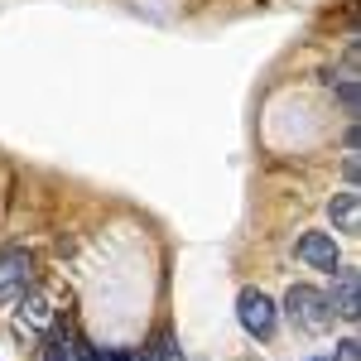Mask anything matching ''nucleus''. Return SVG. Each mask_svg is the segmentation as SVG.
Instances as JSON below:
<instances>
[{
    "label": "nucleus",
    "instance_id": "20e7f679",
    "mask_svg": "<svg viewBox=\"0 0 361 361\" xmlns=\"http://www.w3.org/2000/svg\"><path fill=\"white\" fill-rule=\"evenodd\" d=\"M236 318H241V328H246L250 337H270V333H275L279 308L270 304L260 289H241V299H236Z\"/></svg>",
    "mask_w": 361,
    "mask_h": 361
},
{
    "label": "nucleus",
    "instance_id": "f8f14e48",
    "mask_svg": "<svg viewBox=\"0 0 361 361\" xmlns=\"http://www.w3.org/2000/svg\"><path fill=\"white\" fill-rule=\"evenodd\" d=\"M342 173H347V183H352V188H357V173H361V159H357V149H352V154H347V164H342Z\"/></svg>",
    "mask_w": 361,
    "mask_h": 361
},
{
    "label": "nucleus",
    "instance_id": "7ed1b4c3",
    "mask_svg": "<svg viewBox=\"0 0 361 361\" xmlns=\"http://www.w3.org/2000/svg\"><path fill=\"white\" fill-rule=\"evenodd\" d=\"M34 284V255L25 246H5L0 250V299H20Z\"/></svg>",
    "mask_w": 361,
    "mask_h": 361
},
{
    "label": "nucleus",
    "instance_id": "f257e3e1",
    "mask_svg": "<svg viewBox=\"0 0 361 361\" xmlns=\"http://www.w3.org/2000/svg\"><path fill=\"white\" fill-rule=\"evenodd\" d=\"M284 313H289V323L294 328H304V333H328L333 328V299L323 294V289H313V284H294L289 294H284Z\"/></svg>",
    "mask_w": 361,
    "mask_h": 361
},
{
    "label": "nucleus",
    "instance_id": "39448f33",
    "mask_svg": "<svg viewBox=\"0 0 361 361\" xmlns=\"http://www.w3.org/2000/svg\"><path fill=\"white\" fill-rule=\"evenodd\" d=\"M333 313L337 318H347V323H357L361 318V275L352 270V265H337L333 270Z\"/></svg>",
    "mask_w": 361,
    "mask_h": 361
},
{
    "label": "nucleus",
    "instance_id": "0eeeda50",
    "mask_svg": "<svg viewBox=\"0 0 361 361\" xmlns=\"http://www.w3.org/2000/svg\"><path fill=\"white\" fill-rule=\"evenodd\" d=\"M328 217H333L337 231L357 236V226H361V197H357V188H347V193H333V202H328Z\"/></svg>",
    "mask_w": 361,
    "mask_h": 361
},
{
    "label": "nucleus",
    "instance_id": "6e6552de",
    "mask_svg": "<svg viewBox=\"0 0 361 361\" xmlns=\"http://www.w3.org/2000/svg\"><path fill=\"white\" fill-rule=\"evenodd\" d=\"M49 323H54V313H49V299L44 294H20V328H44L49 333Z\"/></svg>",
    "mask_w": 361,
    "mask_h": 361
},
{
    "label": "nucleus",
    "instance_id": "1a4fd4ad",
    "mask_svg": "<svg viewBox=\"0 0 361 361\" xmlns=\"http://www.w3.org/2000/svg\"><path fill=\"white\" fill-rule=\"evenodd\" d=\"M145 361H188V357H183V347H178V342H173L169 333H159L154 342H149V352H145Z\"/></svg>",
    "mask_w": 361,
    "mask_h": 361
},
{
    "label": "nucleus",
    "instance_id": "f03ea898",
    "mask_svg": "<svg viewBox=\"0 0 361 361\" xmlns=\"http://www.w3.org/2000/svg\"><path fill=\"white\" fill-rule=\"evenodd\" d=\"M44 361H97V347L87 342L68 318L63 323H49V333H44Z\"/></svg>",
    "mask_w": 361,
    "mask_h": 361
},
{
    "label": "nucleus",
    "instance_id": "423d86ee",
    "mask_svg": "<svg viewBox=\"0 0 361 361\" xmlns=\"http://www.w3.org/2000/svg\"><path fill=\"white\" fill-rule=\"evenodd\" d=\"M299 255H304L313 270H323V275H333L337 265H342V250H337L333 231H304V241H299Z\"/></svg>",
    "mask_w": 361,
    "mask_h": 361
},
{
    "label": "nucleus",
    "instance_id": "ddd939ff",
    "mask_svg": "<svg viewBox=\"0 0 361 361\" xmlns=\"http://www.w3.org/2000/svg\"><path fill=\"white\" fill-rule=\"evenodd\" d=\"M97 361H145V357H130V352H97Z\"/></svg>",
    "mask_w": 361,
    "mask_h": 361
},
{
    "label": "nucleus",
    "instance_id": "9b49d317",
    "mask_svg": "<svg viewBox=\"0 0 361 361\" xmlns=\"http://www.w3.org/2000/svg\"><path fill=\"white\" fill-rule=\"evenodd\" d=\"M333 361H361V342L357 337H342V342L333 347Z\"/></svg>",
    "mask_w": 361,
    "mask_h": 361
},
{
    "label": "nucleus",
    "instance_id": "9d476101",
    "mask_svg": "<svg viewBox=\"0 0 361 361\" xmlns=\"http://www.w3.org/2000/svg\"><path fill=\"white\" fill-rule=\"evenodd\" d=\"M337 102H342V111L347 116H357V78H337Z\"/></svg>",
    "mask_w": 361,
    "mask_h": 361
}]
</instances>
